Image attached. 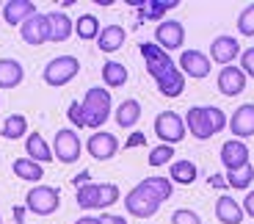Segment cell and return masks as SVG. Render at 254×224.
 <instances>
[{
	"label": "cell",
	"instance_id": "1",
	"mask_svg": "<svg viewBox=\"0 0 254 224\" xmlns=\"http://www.w3.org/2000/svg\"><path fill=\"white\" fill-rule=\"evenodd\" d=\"M141 58H144L146 72L152 75V80L158 83V91L163 97H180L185 91V75L180 72V67L172 61V56L158 47L155 42H141L138 45Z\"/></svg>",
	"mask_w": 254,
	"mask_h": 224
},
{
	"label": "cell",
	"instance_id": "2",
	"mask_svg": "<svg viewBox=\"0 0 254 224\" xmlns=\"http://www.w3.org/2000/svg\"><path fill=\"white\" fill-rule=\"evenodd\" d=\"M80 105H83V116H86V128H91V130H100L111 119V111H114L111 91L100 89V86H91Z\"/></svg>",
	"mask_w": 254,
	"mask_h": 224
},
{
	"label": "cell",
	"instance_id": "3",
	"mask_svg": "<svg viewBox=\"0 0 254 224\" xmlns=\"http://www.w3.org/2000/svg\"><path fill=\"white\" fill-rule=\"evenodd\" d=\"M77 72H80V61H77L75 56H56V58H50V61H47L42 77H45L47 86L61 89V86H66V83H72V80H75Z\"/></svg>",
	"mask_w": 254,
	"mask_h": 224
},
{
	"label": "cell",
	"instance_id": "4",
	"mask_svg": "<svg viewBox=\"0 0 254 224\" xmlns=\"http://www.w3.org/2000/svg\"><path fill=\"white\" fill-rule=\"evenodd\" d=\"M160 205H163V202H160L144 183H138L135 188H130V191L125 194V211L135 219H152L155 213L160 211Z\"/></svg>",
	"mask_w": 254,
	"mask_h": 224
},
{
	"label": "cell",
	"instance_id": "5",
	"mask_svg": "<svg viewBox=\"0 0 254 224\" xmlns=\"http://www.w3.org/2000/svg\"><path fill=\"white\" fill-rule=\"evenodd\" d=\"M25 208L36 216H53L61 208V191L53 186H33L25 194Z\"/></svg>",
	"mask_w": 254,
	"mask_h": 224
},
{
	"label": "cell",
	"instance_id": "6",
	"mask_svg": "<svg viewBox=\"0 0 254 224\" xmlns=\"http://www.w3.org/2000/svg\"><path fill=\"white\" fill-rule=\"evenodd\" d=\"M188 128H185V119L177 111H163V114L155 116V136L160 139V144H180L185 139Z\"/></svg>",
	"mask_w": 254,
	"mask_h": 224
},
{
	"label": "cell",
	"instance_id": "7",
	"mask_svg": "<svg viewBox=\"0 0 254 224\" xmlns=\"http://www.w3.org/2000/svg\"><path fill=\"white\" fill-rule=\"evenodd\" d=\"M80 152H83V144H80L77 130H72V128L58 130L56 141H53V155H56V160H61V163H75L80 158Z\"/></svg>",
	"mask_w": 254,
	"mask_h": 224
},
{
	"label": "cell",
	"instance_id": "8",
	"mask_svg": "<svg viewBox=\"0 0 254 224\" xmlns=\"http://www.w3.org/2000/svg\"><path fill=\"white\" fill-rule=\"evenodd\" d=\"M19 36H22V42L31 47H42L45 42H50V19H47V14H33L31 19H25L22 25H19Z\"/></svg>",
	"mask_w": 254,
	"mask_h": 224
},
{
	"label": "cell",
	"instance_id": "9",
	"mask_svg": "<svg viewBox=\"0 0 254 224\" xmlns=\"http://www.w3.org/2000/svg\"><path fill=\"white\" fill-rule=\"evenodd\" d=\"M155 45L169 50H180L185 45V28L177 19H160L158 28H155Z\"/></svg>",
	"mask_w": 254,
	"mask_h": 224
},
{
	"label": "cell",
	"instance_id": "10",
	"mask_svg": "<svg viewBox=\"0 0 254 224\" xmlns=\"http://www.w3.org/2000/svg\"><path fill=\"white\" fill-rule=\"evenodd\" d=\"M185 128H188V133L199 141H207V139L216 136V128H213V122H210L207 105H193V108H188V114H185Z\"/></svg>",
	"mask_w": 254,
	"mask_h": 224
},
{
	"label": "cell",
	"instance_id": "11",
	"mask_svg": "<svg viewBox=\"0 0 254 224\" xmlns=\"http://www.w3.org/2000/svg\"><path fill=\"white\" fill-rule=\"evenodd\" d=\"M180 72L185 77H193V80H202L210 75V56L202 50H183L180 53Z\"/></svg>",
	"mask_w": 254,
	"mask_h": 224
},
{
	"label": "cell",
	"instance_id": "12",
	"mask_svg": "<svg viewBox=\"0 0 254 224\" xmlns=\"http://www.w3.org/2000/svg\"><path fill=\"white\" fill-rule=\"evenodd\" d=\"M241 42L235 36H216L210 42V61H216L221 67L235 64V58H241Z\"/></svg>",
	"mask_w": 254,
	"mask_h": 224
},
{
	"label": "cell",
	"instance_id": "13",
	"mask_svg": "<svg viewBox=\"0 0 254 224\" xmlns=\"http://www.w3.org/2000/svg\"><path fill=\"white\" fill-rule=\"evenodd\" d=\"M221 163L227 172H238V169L249 166L252 160H249V147H246V141L241 139H229L221 144Z\"/></svg>",
	"mask_w": 254,
	"mask_h": 224
},
{
	"label": "cell",
	"instance_id": "14",
	"mask_svg": "<svg viewBox=\"0 0 254 224\" xmlns=\"http://www.w3.org/2000/svg\"><path fill=\"white\" fill-rule=\"evenodd\" d=\"M86 149L94 160H111L119 152V139L114 133H105V130H97L91 133V139L86 141Z\"/></svg>",
	"mask_w": 254,
	"mask_h": 224
},
{
	"label": "cell",
	"instance_id": "15",
	"mask_svg": "<svg viewBox=\"0 0 254 224\" xmlns=\"http://www.w3.org/2000/svg\"><path fill=\"white\" fill-rule=\"evenodd\" d=\"M216 86L224 97H238L246 89V75H243V70L235 64L221 67V72H218V77H216Z\"/></svg>",
	"mask_w": 254,
	"mask_h": 224
},
{
	"label": "cell",
	"instance_id": "16",
	"mask_svg": "<svg viewBox=\"0 0 254 224\" xmlns=\"http://www.w3.org/2000/svg\"><path fill=\"white\" fill-rule=\"evenodd\" d=\"M229 130H232V136L241 139V141L249 139V136H254V103H243L241 108L232 114Z\"/></svg>",
	"mask_w": 254,
	"mask_h": 224
},
{
	"label": "cell",
	"instance_id": "17",
	"mask_svg": "<svg viewBox=\"0 0 254 224\" xmlns=\"http://www.w3.org/2000/svg\"><path fill=\"white\" fill-rule=\"evenodd\" d=\"M216 219L221 224H241L243 219H246V213H243V205L238 199L221 194V197L216 199Z\"/></svg>",
	"mask_w": 254,
	"mask_h": 224
},
{
	"label": "cell",
	"instance_id": "18",
	"mask_svg": "<svg viewBox=\"0 0 254 224\" xmlns=\"http://www.w3.org/2000/svg\"><path fill=\"white\" fill-rule=\"evenodd\" d=\"M33 14H39V11L31 0H8V3H3V19L8 25H22Z\"/></svg>",
	"mask_w": 254,
	"mask_h": 224
},
{
	"label": "cell",
	"instance_id": "19",
	"mask_svg": "<svg viewBox=\"0 0 254 224\" xmlns=\"http://www.w3.org/2000/svg\"><path fill=\"white\" fill-rule=\"evenodd\" d=\"M25 80V70L17 58H0V89H17Z\"/></svg>",
	"mask_w": 254,
	"mask_h": 224
},
{
	"label": "cell",
	"instance_id": "20",
	"mask_svg": "<svg viewBox=\"0 0 254 224\" xmlns=\"http://www.w3.org/2000/svg\"><path fill=\"white\" fill-rule=\"evenodd\" d=\"M25 152H28V158L31 160H36V163H50L56 155H53V147L45 141V136L42 133H28V139H25Z\"/></svg>",
	"mask_w": 254,
	"mask_h": 224
},
{
	"label": "cell",
	"instance_id": "21",
	"mask_svg": "<svg viewBox=\"0 0 254 224\" xmlns=\"http://www.w3.org/2000/svg\"><path fill=\"white\" fill-rule=\"evenodd\" d=\"M47 19H50V42H56V45L66 42L75 33V22L66 17V11H50Z\"/></svg>",
	"mask_w": 254,
	"mask_h": 224
},
{
	"label": "cell",
	"instance_id": "22",
	"mask_svg": "<svg viewBox=\"0 0 254 224\" xmlns=\"http://www.w3.org/2000/svg\"><path fill=\"white\" fill-rule=\"evenodd\" d=\"M114 119H116V125H119L122 130H130V128H135L138 125V119H141V103L138 100H122V105L114 111Z\"/></svg>",
	"mask_w": 254,
	"mask_h": 224
},
{
	"label": "cell",
	"instance_id": "23",
	"mask_svg": "<svg viewBox=\"0 0 254 224\" xmlns=\"http://www.w3.org/2000/svg\"><path fill=\"white\" fill-rule=\"evenodd\" d=\"M125 39H127V33L122 25H105L100 31V36H97V47L102 53H116V50H122Z\"/></svg>",
	"mask_w": 254,
	"mask_h": 224
},
{
	"label": "cell",
	"instance_id": "24",
	"mask_svg": "<svg viewBox=\"0 0 254 224\" xmlns=\"http://www.w3.org/2000/svg\"><path fill=\"white\" fill-rule=\"evenodd\" d=\"M199 177V169L193 160H172V166H169V180L172 183H180V186H190L193 180Z\"/></svg>",
	"mask_w": 254,
	"mask_h": 224
},
{
	"label": "cell",
	"instance_id": "25",
	"mask_svg": "<svg viewBox=\"0 0 254 224\" xmlns=\"http://www.w3.org/2000/svg\"><path fill=\"white\" fill-rule=\"evenodd\" d=\"M11 172L19 180H25V183H39V180L45 177V166L36 163V160H31V158H17L11 163Z\"/></svg>",
	"mask_w": 254,
	"mask_h": 224
},
{
	"label": "cell",
	"instance_id": "26",
	"mask_svg": "<svg viewBox=\"0 0 254 224\" xmlns=\"http://www.w3.org/2000/svg\"><path fill=\"white\" fill-rule=\"evenodd\" d=\"M133 6L141 8V11H138L141 19H160L166 11H169V8H177L180 3H177V0H169V3H166V0H144V3H141V0H135Z\"/></svg>",
	"mask_w": 254,
	"mask_h": 224
},
{
	"label": "cell",
	"instance_id": "27",
	"mask_svg": "<svg viewBox=\"0 0 254 224\" xmlns=\"http://www.w3.org/2000/svg\"><path fill=\"white\" fill-rule=\"evenodd\" d=\"M102 83L108 89H122L127 83V67L119 61H105L102 64Z\"/></svg>",
	"mask_w": 254,
	"mask_h": 224
},
{
	"label": "cell",
	"instance_id": "28",
	"mask_svg": "<svg viewBox=\"0 0 254 224\" xmlns=\"http://www.w3.org/2000/svg\"><path fill=\"white\" fill-rule=\"evenodd\" d=\"M0 136L8 141H17V139H25L28 136V119L22 114H11L6 116V122H3V128H0Z\"/></svg>",
	"mask_w": 254,
	"mask_h": 224
},
{
	"label": "cell",
	"instance_id": "29",
	"mask_svg": "<svg viewBox=\"0 0 254 224\" xmlns=\"http://www.w3.org/2000/svg\"><path fill=\"white\" fill-rule=\"evenodd\" d=\"M100 19L94 17V14H83V17H77L75 22V33L77 39H83V42H94L97 36H100Z\"/></svg>",
	"mask_w": 254,
	"mask_h": 224
},
{
	"label": "cell",
	"instance_id": "30",
	"mask_svg": "<svg viewBox=\"0 0 254 224\" xmlns=\"http://www.w3.org/2000/svg\"><path fill=\"white\" fill-rule=\"evenodd\" d=\"M77 205L83 211H100V183L77 186Z\"/></svg>",
	"mask_w": 254,
	"mask_h": 224
},
{
	"label": "cell",
	"instance_id": "31",
	"mask_svg": "<svg viewBox=\"0 0 254 224\" xmlns=\"http://www.w3.org/2000/svg\"><path fill=\"white\" fill-rule=\"evenodd\" d=\"M224 177H227V186H229V188H238V191H246V188L254 183V163H249V166L238 169V172H227Z\"/></svg>",
	"mask_w": 254,
	"mask_h": 224
},
{
	"label": "cell",
	"instance_id": "32",
	"mask_svg": "<svg viewBox=\"0 0 254 224\" xmlns=\"http://www.w3.org/2000/svg\"><path fill=\"white\" fill-rule=\"evenodd\" d=\"M149 191L155 194V197L160 199V202H166V199H172V194H174V183L169 177H144L141 180Z\"/></svg>",
	"mask_w": 254,
	"mask_h": 224
},
{
	"label": "cell",
	"instance_id": "33",
	"mask_svg": "<svg viewBox=\"0 0 254 224\" xmlns=\"http://www.w3.org/2000/svg\"><path fill=\"white\" fill-rule=\"evenodd\" d=\"M174 160V147L172 144H160V147H155L152 152H149V160H146V163H149V166H166V163H172Z\"/></svg>",
	"mask_w": 254,
	"mask_h": 224
},
{
	"label": "cell",
	"instance_id": "34",
	"mask_svg": "<svg viewBox=\"0 0 254 224\" xmlns=\"http://www.w3.org/2000/svg\"><path fill=\"white\" fill-rule=\"evenodd\" d=\"M238 33H241V36H254V3H249V6L238 14Z\"/></svg>",
	"mask_w": 254,
	"mask_h": 224
},
{
	"label": "cell",
	"instance_id": "35",
	"mask_svg": "<svg viewBox=\"0 0 254 224\" xmlns=\"http://www.w3.org/2000/svg\"><path fill=\"white\" fill-rule=\"evenodd\" d=\"M116 199H119V188L114 183H100V211L116 205Z\"/></svg>",
	"mask_w": 254,
	"mask_h": 224
},
{
	"label": "cell",
	"instance_id": "36",
	"mask_svg": "<svg viewBox=\"0 0 254 224\" xmlns=\"http://www.w3.org/2000/svg\"><path fill=\"white\" fill-rule=\"evenodd\" d=\"M172 224H202L196 211H188V208H180L172 213Z\"/></svg>",
	"mask_w": 254,
	"mask_h": 224
},
{
	"label": "cell",
	"instance_id": "37",
	"mask_svg": "<svg viewBox=\"0 0 254 224\" xmlns=\"http://www.w3.org/2000/svg\"><path fill=\"white\" fill-rule=\"evenodd\" d=\"M66 116H69V122L75 125L77 130L86 128V116H83V105H80V103H69V111H66Z\"/></svg>",
	"mask_w": 254,
	"mask_h": 224
},
{
	"label": "cell",
	"instance_id": "38",
	"mask_svg": "<svg viewBox=\"0 0 254 224\" xmlns=\"http://www.w3.org/2000/svg\"><path fill=\"white\" fill-rule=\"evenodd\" d=\"M241 70L246 77H254V47H249V50L241 53Z\"/></svg>",
	"mask_w": 254,
	"mask_h": 224
},
{
	"label": "cell",
	"instance_id": "39",
	"mask_svg": "<svg viewBox=\"0 0 254 224\" xmlns=\"http://www.w3.org/2000/svg\"><path fill=\"white\" fill-rule=\"evenodd\" d=\"M241 205H243V213H246L249 219H254V191L246 194V199H243Z\"/></svg>",
	"mask_w": 254,
	"mask_h": 224
},
{
	"label": "cell",
	"instance_id": "40",
	"mask_svg": "<svg viewBox=\"0 0 254 224\" xmlns=\"http://www.w3.org/2000/svg\"><path fill=\"white\" fill-rule=\"evenodd\" d=\"M100 224H127V219L116 216V213H105V216H100Z\"/></svg>",
	"mask_w": 254,
	"mask_h": 224
},
{
	"label": "cell",
	"instance_id": "41",
	"mask_svg": "<svg viewBox=\"0 0 254 224\" xmlns=\"http://www.w3.org/2000/svg\"><path fill=\"white\" fill-rule=\"evenodd\" d=\"M207 183H210L213 188H227V177H224V174H210Z\"/></svg>",
	"mask_w": 254,
	"mask_h": 224
},
{
	"label": "cell",
	"instance_id": "42",
	"mask_svg": "<svg viewBox=\"0 0 254 224\" xmlns=\"http://www.w3.org/2000/svg\"><path fill=\"white\" fill-rule=\"evenodd\" d=\"M135 144H144V133H133V136H130L127 147H135Z\"/></svg>",
	"mask_w": 254,
	"mask_h": 224
},
{
	"label": "cell",
	"instance_id": "43",
	"mask_svg": "<svg viewBox=\"0 0 254 224\" xmlns=\"http://www.w3.org/2000/svg\"><path fill=\"white\" fill-rule=\"evenodd\" d=\"M75 224H100V219H97V216H80Z\"/></svg>",
	"mask_w": 254,
	"mask_h": 224
},
{
	"label": "cell",
	"instance_id": "44",
	"mask_svg": "<svg viewBox=\"0 0 254 224\" xmlns=\"http://www.w3.org/2000/svg\"><path fill=\"white\" fill-rule=\"evenodd\" d=\"M28 208H14V219H17V224H28V222H22V213H25Z\"/></svg>",
	"mask_w": 254,
	"mask_h": 224
},
{
	"label": "cell",
	"instance_id": "45",
	"mask_svg": "<svg viewBox=\"0 0 254 224\" xmlns=\"http://www.w3.org/2000/svg\"><path fill=\"white\" fill-rule=\"evenodd\" d=\"M0 224H3V219H0Z\"/></svg>",
	"mask_w": 254,
	"mask_h": 224
},
{
	"label": "cell",
	"instance_id": "46",
	"mask_svg": "<svg viewBox=\"0 0 254 224\" xmlns=\"http://www.w3.org/2000/svg\"><path fill=\"white\" fill-rule=\"evenodd\" d=\"M0 103H3V100H0Z\"/></svg>",
	"mask_w": 254,
	"mask_h": 224
}]
</instances>
